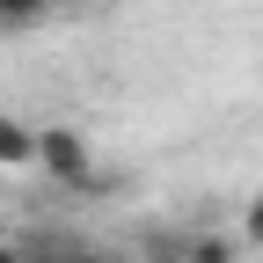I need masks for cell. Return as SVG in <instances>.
<instances>
[{
    "mask_svg": "<svg viewBox=\"0 0 263 263\" xmlns=\"http://www.w3.org/2000/svg\"><path fill=\"white\" fill-rule=\"evenodd\" d=\"M0 263H22V241H0Z\"/></svg>",
    "mask_w": 263,
    "mask_h": 263,
    "instance_id": "5",
    "label": "cell"
},
{
    "mask_svg": "<svg viewBox=\"0 0 263 263\" xmlns=\"http://www.w3.org/2000/svg\"><path fill=\"white\" fill-rule=\"evenodd\" d=\"M241 241L263 249V197H249V212H241Z\"/></svg>",
    "mask_w": 263,
    "mask_h": 263,
    "instance_id": "3",
    "label": "cell"
},
{
    "mask_svg": "<svg viewBox=\"0 0 263 263\" xmlns=\"http://www.w3.org/2000/svg\"><path fill=\"white\" fill-rule=\"evenodd\" d=\"M44 8H66V0H0V15L22 22V15H44Z\"/></svg>",
    "mask_w": 263,
    "mask_h": 263,
    "instance_id": "4",
    "label": "cell"
},
{
    "mask_svg": "<svg viewBox=\"0 0 263 263\" xmlns=\"http://www.w3.org/2000/svg\"><path fill=\"white\" fill-rule=\"evenodd\" d=\"M0 161H37V132L15 124V117H0Z\"/></svg>",
    "mask_w": 263,
    "mask_h": 263,
    "instance_id": "2",
    "label": "cell"
},
{
    "mask_svg": "<svg viewBox=\"0 0 263 263\" xmlns=\"http://www.w3.org/2000/svg\"><path fill=\"white\" fill-rule=\"evenodd\" d=\"M37 161H44L59 183H73V190L95 183V168H88V139H73V132H37Z\"/></svg>",
    "mask_w": 263,
    "mask_h": 263,
    "instance_id": "1",
    "label": "cell"
}]
</instances>
